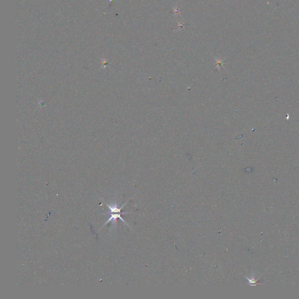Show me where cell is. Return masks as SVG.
<instances>
[{"label": "cell", "instance_id": "1", "mask_svg": "<svg viewBox=\"0 0 299 299\" xmlns=\"http://www.w3.org/2000/svg\"><path fill=\"white\" fill-rule=\"evenodd\" d=\"M126 204V203H125V204H124V205H123V206H122L120 208H119V209H118L116 206H111V205H109V204H106L107 206L110 209V210H111V212L112 214H111V218H110L108 220V221L105 223L104 226H105V225H106L108 223H109V222L112 221V220H116V219H117L118 218H119L122 220V222H123L126 224L128 225V226H129V225L127 224V223L124 221V220H123V218L122 217V216H121V214H122L128 213H127V212H121V210H122V209L124 206V205H125Z\"/></svg>", "mask_w": 299, "mask_h": 299}]
</instances>
